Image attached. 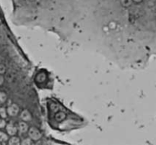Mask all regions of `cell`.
<instances>
[{"label":"cell","mask_w":156,"mask_h":145,"mask_svg":"<svg viewBox=\"0 0 156 145\" xmlns=\"http://www.w3.org/2000/svg\"><path fill=\"white\" fill-rule=\"evenodd\" d=\"M7 100V95L5 93L0 92V104H3Z\"/></svg>","instance_id":"11"},{"label":"cell","mask_w":156,"mask_h":145,"mask_svg":"<svg viewBox=\"0 0 156 145\" xmlns=\"http://www.w3.org/2000/svg\"><path fill=\"white\" fill-rule=\"evenodd\" d=\"M8 116V112L7 109H5V107H0V117L3 119L7 118Z\"/></svg>","instance_id":"10"},{"label":"cell","mask_w":156,"mask_h":145,"mask_svg":"<svg viewBox=\"0 0 156 145\" xmlns=\"http://www.w3.org/2000/svg\"><path fill=\"white\" fill-rule=\"evenodd\" d=\"M6 132H7L8 135H11V136H13L17 134L18 131V126H15L12 123H9V124L6 125L5 126Z\"/></svg>","instance_id":"3"},{"label":"cell","mask_w":156,"mask_h":145,"mask_svg":"<svg viewBox=\"0 0 156 145\" xmlns=\"http://www.w3.org/2000/svg\"><path fill=\"white\" fill-rule=\"evenodd\" d=\"M27 134H28L29 138L33 141H39L42 138V133L41 132V131L37 128L34 127V126H32V127L29 128Z\"/></svg>","instance_id":"1"},{"label":"cell","mask_w":156,"mask_h":145,"mask_svg":"<svg viewBox=\"0 0 156 145\" xmlns=\"http://www.w3.org/2000/svg\"><path fill=\"white\" fill-rule=\"evenodd\" d=\"M21 141L18 137L13 135V136H12V138H9L8 142H9V144L10 145H18L21 144Z\"/></svg>","instance_id":"7"},{"label":"cell","mask_w":156,"mask_h":145,"mask_svg":"<svg viewBox=\"0 0 156 145\" xmlns=\"http://www.w3.org/2000/svg\"><path fill=\"white\" fill-rule=\"evenodd\" d=\"M120 2H121L122 5L125 8L130 6L131 4H132V2H133L132 0H120Z\"/></svg>","instance_id":"12"},{"label":"cell","mask_w":156,"mask_h":145,"mask_svg":"<svg viewBox=\"0 0 156 145\" xmlns=\"http://www.w3.org/2000/svg\"><path fill=\"white\" fill-rule=\"evenodd\" d=\"M6 126V122L3 118L0 119V129H3Z\"/></svg>","instance_id":"14"},{"label":"cell","mask_w":156,"mask_h":145,"mask_svg":"<svg viewBox=\"0 0 156 145\" xmlns=\"http://www.w3.org/2000/svg\"><path fill=\"white\" fill-rule=\"evenodd\" d=\"M9 141V135L8 133H5V132H1L0 131V143H4Z\"/></svg>","instance_id":"9"},{"label":"cell","mask_w":156,"mask_h":145,"mask_svg":"<svg viewBox=\"0 0 156 145\" xmlns=\"http://www.w3.org/2000/svg\"><path fill=\"white\" fill-rule=\"evenodd\" d=\"M133 2L136 3V4H138V3H140L142 2L143 1V0H132Z\"/></svg>","instance_id":"17"},{"label":"cell","mask_w":156,"mask_h":145,"mask_svg":"<svg viewBox=\"0 0 156 145\" xmlns=\"http://www.w3.org/2000/svg\"><path fill=\"white\" fill-rule=\"evenodd\" d=\"M21 144H23V145H30V144H32V140L30 139V138H24V139L22 140V141H21Z\"/></svg>","instance_id":"13"},{"label":"cell","mask_w":156,"mask_h":145,"mask_svg":"<svg viewBox=\"0 0 156 145\" xmlns=\"http://www.w3.org/2000/svg\"><path fill=\"white\" fill-rule=\"evenodd\" d=\"M5 71V67L3 65H0V74H4Z\"/></svg>","instance_id":"15"},{"label":"cell","mask_w":156,"mask_h":145,"mask_svg":"<svg viewBox=\"0 0 156 145\" xmlns=\"http://www.w3.org/2000/svg\"><path fill=\"white\" fill-rule=\"evenodd\" d=\"M3 82H4V78H3V76L0 74V86L2 85Z\"/></svg>","instance_id":"16"},{"label":"cell","mask_w":156,"mask_h":145,"mask_svg":"<svg viewBox=\"0 0 156 145\" xmlns=\"http://www.w3.org/2000/svg\"><path fill=\"white\" fill-rule=\"evenodd\" d=\"M29 127L26 122L21 121L18 123V131L19 132L20 135H24V134L27 133L28 132Z\"/></svg>","instance_id":"4"},{"label":"cell","mask_w":156,"mask_h":145,"mask_svg":"<svg viewBox=\"0 0 156 145\" xmlns=\"http://www.w3.org/2000/svg\"><path fill=\"white\" fill-rule=\"evenodd\" d=\"M7 112H8V115L12 117L17 116L20 112L19 106H18L17 104H15V103H12V104L9 105V106H8Z\"/></svg>","instance_id":"2"},{"label":"cell","mask_w":156,"mask_h":145,"mask_svg":"<svg viewBox=\"0 0 156 145\" xmlns=\"http://www.w3.org/2000/svg\"><path fill=\"white\" fill-rule=\"evenodd\" d=\"M20 118H21V119L22 120V121L27 123V122L31 121L32 116L27 109H24V110L21 111V115H20Z\"/></svg>","instance_id":"5"},{"label":"cell","mask_w":156,"mask_h":145,"mask_svg":"<svg viewBox=\"0 0 156 145\" xmlns=\"http://www.w3.org/2000/svg\"><path fill=\"white\" fill-rule=\"evenodd\" d=\"M66 115L64 112H62V111H59V112H56V114H55L54 119L56 122L58 123H61L63 120L66 119Z\"/></svg>","instance_id":"6"},{"label":"cell","mask_w":156,"mask_h":145,"mask_svg":"<svg viewBox=\"0 0 156 145\" xmlns=\"http://www.w3.org/2000/svg\"><path fill=\"white\" fill-rule=\"evenodd\" d=\"M46 78H47V76L44 73H40V74H37V76L36 77V81L38 83H42V82L45 81Z\"/></svg>","instance_id":"8"}]
</instances>
